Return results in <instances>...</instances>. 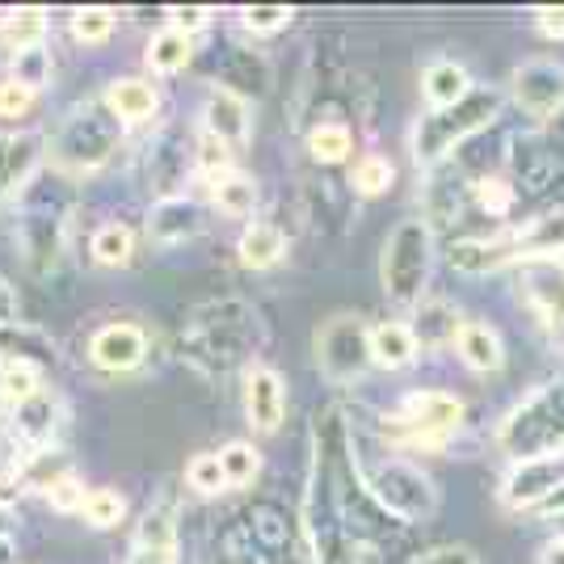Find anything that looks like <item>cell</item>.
<instances>
[{
	"label": "cell",
	"mask_w": 564,
	"mask_h": 564,
	"mask_svg": "<svg viewBox=\"0 0 564 564\" xmlns=\"http://www.w3.org/2000/svg\"><path fill=\"white\" fill-rule=\"evenodd\" d=\"M556 258H564V203L543 215H531L527 224L501 228L494 236L455 240V249H451V265L459 274H494V270H506V265Z\"/></svg>",
	"instance_id": "obj_1"
},
{
	"label": "cell",
	"mask_w": 564,
	"mask_h": 564,
	"mask_svg": "<svg viewBox=\"0 0 564 564\" xmlns=\"http://www.w3.org/2000/svg\"><path fill=\"white\" fill-rule=\"evenodd\" d=\"M497 451L510 455V464L564 455V376L540 383L531 397H522L501 417Z\"/></svg>",
	"instance_id": "obj_2"
},
{
	"label": "cell",
	"mask_w": 564,
	"mask_h": 564,
	"mask_svg": "<svg viewBox=\"0 0 564 564\" xmlns=\"http://www.w3.org/2000/svg\"><path fill=\"white\" fill-rule=\"evenodd\" d=\"M506 106V94L497 85H476L459 106L451 110H430V115L417 118L413 127V161L422 169L443 165L459 143H468L471 135H480Z\"/></svg>",
	"instance_id": "obj_3"
},
{
	"label": "cell",
	"mask_w": 564,
	"mask_h": 564,
	"mask_svg": "<svg viewBox=\"0 0 564 564\" xmlns=\"http://www.w3.org/2000/svg\"><path fill=\"white\" fill-rule=\"evenodd\" d=\"M430 274H434V228L422 215L400 219L383 240V258H379L383 295L397 307H417L425 300Z\"/></svg>",
	"instance_id": "obj_4"
},
{
	"label": "cell",
	"mask_w": 564,
	"mask_h": 564,
	"mask_svg": "<svg viewBox=\"0 0 564 564\" xmlns=\"http://www.w3.org/2000/svg\"><path fill=\"white\" fill-rule=\"evenodd\" d=\"M464 425V400L443 388H422L400 400L397 413L383 417V438L404 451H443Z\"/></svg>",
	"instance_id": "obj_5"
},
{
	"label": "cell",
	"mask_w": 564,
	"mask_h": 564,
	"mask_svg": "<svg viewBox=\"0 0 564 564\" xmlns=\"http://www.w3.org/2000/svg\"><path fill=\"white\" fill-rule=\"evenodd\" d=\"M367 489H371V497L379 501L383 514L400 518V522H409V527L430 522V518L438 514V485H434V476L422 471V464H413V459L388 455L383 464L371 468Z\"/></svg>",
	"instance_id": "obj_6"
},
{
	"label": "cell",
	"mask_w": 564,
	"mask_h": 564,
	"mask_svg": "<svg viewBox=\"0 0 564 564\" xmlns=\"http://www.w3.org/2000/svg\"><path fill=\"white\" fill-rule=\"evenodd\" d=\"M316 367L333 379V383H354L367 376L371 362V329L362 325V316H329L316 329Z\"/></svg>",
	"instance_id": "obj_7"
},
{
	"label": "cell",
	"mask_w": 564,
	"mask_h": 564,
	"mask_svg": "<svg viewBox=\"0 0 564 564\" xmlns=\"http://www.w3.org/2000/svg\"><path fill=\"white\" fill-rule=\"evenodd\" d=\"M510 97L527 118L552 122L556 115H564V64L547 55L518 64L510 76Z\"/></svg>",
	"instance_id": "obj_8"
},
{
	"label": "cell",
	"mask_w": 564,
	"mask_h": 564,
	"mask_svg": "<svg viewBox=\"0 0 564 564\" xmlns=\"http://www.w3.org/2000/svg\"><path fill=\"white\" fill-rule=\"evenodd\" d=\"M564 489V455H552V459H522V464H510V471L501 476V489H497V501L506 510H540L547 497Z\"/></svg>",
	"instance_id": "obj_9"
},
{
	"label": "cell",
	"mask_w": 564,
	"mask_h": 564,
	"mask_svg": "<svg viewBox=\"0 0 564 564\" xmlns=\"http://www.w3.org/2000/svg\"><path fill=\"white\" fill-rule=\"evenodd\" d=\"M518 291L522 304L531 307V316L543 329L564 333V261H527L518 265Z\"/></svg>",
	"instance_id": "obj_10"
},
{
	"label": "cell",
	"mask_w": 564,
	"mask_h": 564,
	"mask_svg": "<svg viewBox=\"0 0 564 564\" xmlns=\"http://www.w3.org/2000/svg\"><path fill=\"white\" fill-rule=\"evenodd\" d=\"M89 358L94 367L110 371V376H122V371H135L143 358H148V333L131 321H118V325H106V329L94 333L89 341Z\"/></svg>",
	"instance_id": "obj_11"
},
{
	"label": "cell",
	"mask_w": 564,
	"mask_h": 564,
	"mask_svg": "<svg viewBox=\"0 0 564 564\" xmlns=\"http://www.w3.org/2000/svg\"><path fill=\"white\" fill-rule=\"evenodd\" d=\"M245 417L258 434H274L286 417V383L274 367L245 371Z\"/></svg>",
	"instance_id": "obj_12"
},
{
	"label": "cell",
	"mask_w": 564,
	"mask_h": 564,
	"mask_svg": "<svg viewBox=\"0 0 564 564\" xmlns=\"http://www.w3.org/2000/svg\"><path fill=\"white\" fill-rule=\"evenodd\" d=\"M249 127H253L249 101L236 94V89L215 85L212 94H207V101H203V135L219 140L224 148H245L249 143Z\"/></svg>",
	"instance_id": "obj_13"
},
{
	"label": "cell",
	"mask_w": 564,
	"mask_h": 564,
	"mask_svg": "<svg viewBox=\"0 0 564 564\" xmlns=\"http://www.w3.org/2000/svg\"><path fill=\"white\" fill-rule=\"evenodd\" d=\"M455 354L459 362L476 371V376H497L506 367V346H501V333L485 321H464L455 333Z\"/></svg>",
	"instance_id": "obj_14"
},
{
	"label": "cell",
	"mask_w": 564,
	"mask_h": 564,
	"mask_svg": "<svg viewBox=\"0 0 564 564\" xmlns=\"http://www.w3.org/2000/svg\"><path fill=\"white\" fill-rule=\"evenodd\" d=\"M203 232V207L194 198H161L148 215V236L156 245H182Z\"/></svg>",
	"instance_id": "obj_15"
},
{
	"label": "cell",
	"mask_w": 564,
	"mask_h": 564,
	"mask_svg": "<svg viewBox=\"0 0 564 564\" xmlns=\"http://www.w3.org/2000/svg\"><path fill=\"white\" fill-rule=\"evenodd\" d=\"M417 333L413 325H404V321H379L371 325V362L383 367V371H404V367H413L417 362Z\"/></svg>",
	"instance_id": "obj_16"
},
{
	"label": "cell",
	"mask_w": 564,
	"mask_h": 564,
	"mask_svg": "<svg viewBox=\"0 0 564 564\" xmlns=\"http://www.w3.org/2000/svg\"><path fill=\"white\" fill-rule=\"evenodd\" d=\"M471 89H476V85H471V76L464 64H455V59H434V64H425L422 97L430 110H451V106H459Z\"/></svg>",
	"instance_id": "obj_17"
},
{
	"label": "cell",
	"mask_w": 564,
	"mask_h": 564,
	"mask_svg": "<svg viewBox=\"0 0 564 564\" xmlns=\"http://www.w3.org/2000/svg\"><path fill=\"white\" fill-rule=\"evenodd\" d=\"M59 413H64L59 400L43 388L34 400H25V404L13 409V434H18L22 443H30V447L47 451L51 434H55V425H59Z\"/></svg>",
	"instance_id": "obj_18"
},
{
	"label": "cell",
	"mask_w": 564,
	"mask_h": 564,
	"mask_svg": "<svg viewBox=\"0 0 564 564\" xmlns=\"http://www.w3.org/2000/svg\"><path fill=\"white\" fill-rule=\"evenodd\" d=\"M161 97L148 80H135V76H122L106 89V110L118 118V122H148L156 115Z\"/></svg>",
	"instance_id": "obj_19"
},
{
	"label": "cell",
	"mask_w": 564,
	"mask_h": 564,
	"mask_svg": "<svg viewBox=\"0 0 564 564\" xmlns=\"http://www.w3.org/2000/svg\"><path fill=\"white\" fill-rule=\"evenodd\" d=\"M236 253H240L245 270H270V265H279L286 258V236H282L279 224H249L240 232Z\"/></svg>",
	"instance_id": "obj_20"
},
{
	"label": "cell",
	"mask_w": 564,
	"mask_h": 564,
	"mask_svg": "<svg viewBox=\"0 0 564 564\" xmlns=\"http://www.w3.org/2000/svg\"><path fill=\"white\" fill-rule=\"evenodd\" d=\"M464 325V316L447 304V300H422L417 316H413V333H417V346H455V333Z\"/></svg>",
	"instance_id": "obj_21"
},
{
	"label": "cell",
	"mask_w": 564,
	"mask_h": 564,
	"mask_svg": "<svg viewBox=\"0 0 564 564\" xmlns=\"http://www.w3.org/2000/svg\"><path fill=\"white\" fill-rule=\"evenodd\" d=\"M194 59V39L182 34V30H156L152 39H148V51H143V64L156 72V76H177V72H186V64Z\"/></svg>",
	"instance_id": "obj_22"
},
{
	"label": "cell",
	"mask_w": 564,
	"mask_h": 564,
	"mask_svg": "<svg viewBox=\"0 0 564 564\" xmlns=\"http://www.w3.org/2000/svg\"><path fill=\"white\" fill-rule=\"evenodd\" d=\"M43 392V371L34 358H0V400L18 409Z\"/></svg>",
	"instance_id": "obj_23"
},
{
	"label": "cell",
	"mask_w": 564,
	"mask_h": 564,
	"mask_svg": "<svg viewBox=\"0 0 564 564\" xmlns=\"http://www.w3.org/2000/svg\"><path fill=\"white\" fill-rule=\"evenodd\" d=\"M212 203L219 215H228V219H245V215H253L258 207V186H253V177H245V173H224V177H215L212 182Z\"/></svg>",
	"instance_id": "obj_24"
},
{
	"label": "cell",
	"mask_w": 564,
	"mask_h": 564,
	"mask_svg": "<svg viewBox=\"0 0 564 564\" xmlns=\"http://www.w3.org/2000/svg\"><path fill=\"white\" fill-rule=\"evenodd\" d=\"M173 552H177V547H173V522H169V514L143 518L131 564H173Z\"/></svg>",
	"instance_id": "obj_25"
},
{
	"label": "cell",
	"mask_w": 564,
	"mask_h": 564,
	"mask_svg": "<svg viewBox=\"0 0 564 564\" xmlns=\"http://www.w3.org/2000/svg\"><path fill=\"white\" fill-rule=\"evenodd\" d=\"M307 152H312V161H321V165H341L354 152L350 127H346V122H316V127L307 131Z\"/></svg>",
	"instance_id": "obj_26"
},
{
	"label": "cell",
	"mask_w": 564,
	"mask_h": 564,
	"mask_svg": "<svg viewBox=\"0 0 564 564\" xmlns=\"http://www.w3.org/2000/svg\"><path fill=\"white\" fill-rule=\"evenodd\" d=\"M94 261L97 265H110V270H118V265H127L131 261V253H135V232L127 228V224H101L94 232Z\"/></svg>",
	"instance_id": "obj_27"
},
{
	"label": "cell",
	"mask_w": 564,
	"mask_h": 564,
	"mask_svg": "<svg viewBox=\"0 0 564 564\" xmlns=\"http://www.w3.org/2000/svg\"><path fill=\"white\" fill-rule=\"evenodd\" d=\"M0 34L9 39V51L43 47L47 18H43V9H18V13H0Z\"/></svg>",
	"instance_id": "obj_28"
},
{
	"label": "cell",
	"mask_w": 564,
	"mask_h": 564,
	"mask_svg": "<svg viewBox=\"0 0 564 564\" xmlns=\"http://www.w3.org/2000/svg\"><path fill=\"white\" fill-rule=\"evenodd\" d=\"M186 485L198 497H215V494H224V489H232L228 476H224V464H219V451H198V455L189 459Z\"/></svg>",
	"instance_id": "obj_29"
},
{
	"label": "cell",
	"mask_w": 564,
	"mask_h": 564,
	"mask_svg": "<svg viewBox=\"0 0 564 564\" xmlns=\"http://www.w3.org/2000/svg\"><path fill=\"white\" fill-rule=\"evenodd\" d=\"M219 464H224V476H228V485L232 489H245V485H253L261 471V451L253 443H228V447L219 451Z\"/></svg>",
	"instance_id": "obj_30"
},
{
	"label": "cell",
	"mask_w": 564,
	"mask_h": 564,
	"mask_svg": "<svg viewBox=\"0 0 564 564\" xmlns=\"http://www.w3.org/2000/svg\"><path fill=\"white\" fill-rule=\"evenodd\" d=\"M397 182V169L388 156H358L350 169V186L362 194V198H376V194H388V186Z\"/></svg>",
	"instance_id": "obj_31"
},
{
	"label": "cell",
	"mask_w": 564,
	"mask_h": 564,
	"mask_svg": "<svg viewBox=\"0 0 564 564\" xmlns=\"http://www.w3.org/2000/svg\"><path fill=\"white\" fill-rule=\"evenodd\" d=\"M110 34H115V9L89 4V9H76V13H72V39H76V43L101 47Z\"/></svg>",
	"instance_id": "obj_32"
},
{
	"label": "cell",
	"mask_w": 564,
	"mask_h": 564,
	"mask_svg": "<svg viewBox=\"0 0 564 564\" xmlns=\"http://www.w3.org/2000/svg\"><path fill=\"white\" fill-rule=\"evenodd\" d=\"M13 80L25 85L30 94H39L43 85L51 80V51L47 43L43 47H25V51H13Z\"/></svg>",
	"instance_id": "obj_33"
},
{
	"label": "cell",
	"mask_w": 564,
	"mask_h": 564,
	"mask_svg": "<svg viewBox=\"0 0 564 564\" xmlns=\"http://www.w3.org/2000/svg\"><path fill=\"white\" fill-rule=\"evenodd\" d=\"M43 140L39 135H18V140H9V152H4V177L13 182V186H22L25 177H30V169L43 161Z\"/></svg>",
	"instance_id": "obj_34"
},
{
	"label": "cell",
	"mask_w": 564,
	"mask_h": 564,
	"mask_svg": "<svg viewBox=\"0 0 564 564\" xmlns=\"http://www.w3.org/2000/svg\"><path fill=\"white\" fill-rule=\"evenodd\" d=\"M80 514L89 518V527H101V531H106V527H118V522H122L127 501H122V494H115V489H89Z\"/></svg>",
	"instance_id": "obj_35"
},
{
	"label": "cell",
	"mask_w": 564,
	"mask_h": 564,
	"mask_svg": "<svg viewBox=\"0 0 564 564\" xmlns=\"http://www.w3.org/2000/svg\"><path fill=\"white\" fill-rule=\"evenodd\" d=\"M471 189H476L480 212H489L494 219L510 215V207H514V186H510V182H501V177H480Z\"/></svg>",
	"instance_id": "obj_36"
},
{
	"label": "cell",
	"mask_w": 564,
	"mask_h": 564,
	"mask_svg": "<svg viewBox=\"0 0 564 564\" xmlns=\"http://www.w3.org/2000/svg\"><path fill=\"white\" fill-rule=\"evenodd\" d=\"M291 18L295 13L286 4H249V9H240V22H245V30H253V34H274Z\"/></svg>",
	"instance_id": "obj_37"
},
{
	"label": "cell",
	"mask_w": 564,
	"mask_h": 564,
	"mask_svg": "<svg viewBox=\"0 0 564 564\" xmlns=\"http://www.w3.org/2000/svg\"><path fill=\"white\" fill-rule=\"evenodd\" d=\"M198 173H203L207 182L232 173V148H224V143L212 140V135H203V143H198Z\"/></svg>",
	"instance_id": "obj_38"
},
{
	"label": "cell",
	"mask_w": 564,
	"mask_h": 564,
	"mask_svg": "<svg viewBox=\"0 0 564 564\" xmlns=\"http://www.w3.org/2000/svg\"><path fill=\"white\" fill-rule=\"evenodd\" d=\"M212 18H215V9H207V4H173V9H169V25L189 34V39H194L198 30H207Z\"/></svg>",
	"instance_id": "obj_39"
},
{
	"label": "cell",
	"mask_w": 564,
	"mask_h": 564,
	"mask_svg": "<svg viewBox=\"0 0 564 564\" xmlns=\"http://www.w3.org/2000/svg\"><path fill=\"white\" fill-rule=\"evenodd\" d=\"M51 501V510H59V514H72V510H85V489L76 485V476H64V480H55L47 494H43Z\"/></svg>",
	"instance_id": "obj_40"
},
{
	"label": "cell",
	"mask_w": 564,
	"mask_h": 564,
	"mask_svg": "<svg viewBox=\"0 0 564 564\" xmlns=\"http://www.w3.org/2000/svg\"><path fill=\"white\" fill-rule=\"evenodd\" d=\"M30 106H34V94H30L25 85H18L13 76L0 80V118H18V115H25Z\"/></svg>",
	"instance_id": "obj_41"
},
{
	"label": "cell",
	"mask_w": 564,
	"mask_h": 564,
	"mask_svg": "<svg viewBox=\"0 0 564 564\" xmlns=\"http://www.w3.org/2000/svg\"><path fill=\"white\" fill-rule=\"evenodd\" d=\"M413 564H480V556H476L471 547H464V543H447V547H430V552H422Z\"/></svg>",
	"instance_id": "obj_42"
},
{
	"label": "cell",
	"mask_w": 564,
	"mask_h": 564,
	"mask_svg": "<svg viewBox=\"0 0 564 564\" xmlns=\"http://www.w3.org/2000/svg\"><path fill=\"white\" fill-rule=\"evenodd\" d=\"M18 325V291L0 279V329H13Z\"/></svg>",
	"instance_id": "obj_43"
},
{
	"label": "cell",
	"mask_w": 564,
	"mask_h": 564,
	"mask_svg": "<svg viewBox=\"0 0 564 564\" xmlns=\"http://www.w3.org/2000/svg\"><path fill=\"white\" fill-rule=\"evenodd\" d=\"M535 22H540L543 34H552V39H564V9H535Z\"/></svg>",
	"instance_id": "obj_44"
},
{
	"label": "cell",
	"mask_w": 564,
	"mask_h": 564,
	"mask_svg": "<svg viewBox=\"0 0 564 564\" xmlns=\"http://www.w3.org/2000/svg\"><path fill=\"white\" fill-rule=\"evenodd\" d=\"M18 476H22V468H18V459H13V455H4V451H0V489H4V485H9V480H18Z\"/></svg>",
	"instance_id": "obj_45"
},
{
	"label": "cell",
	"mask_w": 564,
	"mask_h": 564,
	"mask_svg": "<svg viewBox=\"0 0 564 564\" xmlns=\"http://www.w3.org/2000/svg\"><path fill=\"white\" fill-rule=\"evenodd\" d=\"M540 564H564V540H552V543H543V552H540Z\"/></svg>",
	"instance_id": "obj_46"
},
{
	"label": "cell",
	"mask_w": 564,
	"mask_h": 564,
	"mask_svg": "<svg viewBox=\"0 0 564 564\" xmlns=\"http://www.w3.org/2000/svg\"><path fill=\"white\" fill-rule=\"evenodd\" d=\"M9 561H13V543L0 540V564H9Z\"/></svg>",
	"instance_id": "obj_47"
},
{
	"label": "cell",
	"mask_w": 564,
	"mask_h": 564,
	"mask_svg": "<svg viewBox=\"0 0 564 564\" xmlns=\"http://www.w3.org/2000/svg\"><path fill=\"white\" fill-rule=\"evenodd\" d=\"M4 522H9V514H4V506H0V540H9V535H4L9 527H4Z\"/></svg>",
	"instance_id": "obj_48"
}]
</instances>
